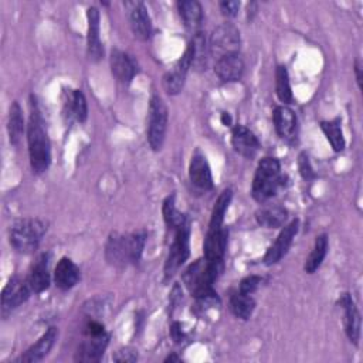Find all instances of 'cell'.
I'll return each mask as SVG.
<instances>
[{"mask_svg":"<svg viewBox=\"0 0 363 363\" xmlns=\"http://www.w3.org/2000/svg\"><path fill=\"white\" fill-rule=\"evenodd\" d=\"M79 279V269L78 267L67 257L61 258L54 269V282L55 285L62 289H71Z\"/></svg>","mask_w":363,"mask_h":363,"instance_id":"22","label":"cell"},{"mask_svg":"<svg viewBox=\"0 0 363 363\" xmlns=\"http://www.w3.org/2000/svg\"><path fill=\"white\" fill-rule=\"evenodd\" d=\"M214 72L224 82L238 81L244 74V61L240 54H230L221 57L216 60Z\"/></svg>","mask_w":363,"mask_h":363,"instance_id":"19","label":"cell"},{"mask_svg":"<svg viewBox=\"0 0 363 363\" xmlns=\"http://www.w3.org/2000/svg\"><path fill=\"white\" fill-rule=\"evenodd\" d=\"M170 332H172V336H173V339H174L176 342H180V340H182V329H180V323H179V322H174V323L172 325Z\"/></svg>","mask_w":363,"mask_h":363,"instance_id":"40","label":"cell"},{"mask_svg":"<svg viewBox=\"0 0 363 363\" xmlns=\"http://www.w3.org/2000/svg\"><path fill=\"white\" fill-rule=\"evenodd\" d=\"M7 130H9V138L11 145H18L24 132V118H23V111L17 101H14L10 106Z\"/></svg>","mask_w":363,"mask_h":363,"instance_id":"28","label":"cell"},{"mask_svg":"<svg viewBox=\"0 0 363 363\" xmlns=\"http://www.w3.org/2000/svg\"><path fill=\"white\" fill-rule=\"evenodd\" d=\"M111 69L115 78L122 84H129L138 74V65L135 60L121 50H112L111 52Z\"/></svg>","mask_w":363,"mask_h":363,"instance_id":"17","label":"cell"},{"mask_svg":"<svg viewBox=\"0 0 363 363\" xmlns=\"http://www.w3.org/2000/svg\"><path fill=\"white\" fill-rule=\"evenodd\" d=\"M179 14L184 23V26L197 33L199 27L201 26L203 21V7L199 1L196 0H182L177 3Z\"/></svg>","mask_w":363,"mask_h":363,"instance_id":"24","label":"cell"},{"mask_svg":"<svg viewBox=\"0 0 363 363\" xmlns=\"http://www.w3.org/2000/svg\"><path fill=\"white\" fill-rule=\"evenodd\" d=\"M123 4L129 14V23L133 35L140 41L149 40L152 35V21L146 6L142 1H125Z\"/></svg>","mask_w":363,"mask_h":363,"instance_id":"11","label":"cell"},{"mask_svg":"<svg viewBox=\"0 0 363 363\" xmlns=\"http://www.w3.org/2000/svg\"><path fill=\"white\" fill-rule=\"evenodd\" d=\"M285 177L281 174V164L275 157H264L259 160L252 180L251 194L258 203H264L277 194L284 186Z\"/></svg>","mask_w":363,"mask_h":363,"instance_id":"4","label":"cell"},{"mask_svg":"<svg viewBox=\"0 0 363 363\" xmlns=\"http://www.w3.org/2000/svg\"><path fill=\"white\" fill-rule=\"evenodd\" d=\"M241 37L240 30L231 23H223L217 26L208 38L210 55L216 60L230 55L238 54Z\"/></svg>","mask_w":363,"mask_h":363,"instance_id":"9","label":"cell"},{"mask_svg":"<svg viewBox=\"0 0 363 363\" xmlns=\"http://www.w3.org/2000/svg\"><path fill=\"white\" fill-rule=\"evenodd\" d=\"M261 282H262V278H261V277H258V275H248V277H245L244 279H241L238 291L251 295V294H254V292L258 289V286L261 285Z\"/></svg>","mask_w":363,"mask_h":363,"instance_id":"36","label":"cell"},{"mask_svg":"<svg viewBox=\"0 0 363 363\" xmlns=\"http://www.w3.org/2000/svg\"><path fill=\"white\" fill-rule=\"evenodd\" d=\"M33 289L27 281V278H20V277H13L9 279L6 286L3 288L1 292V312L6 316L10 313L13 309L18 308L21 303H24Z\"/></svg>","mask_w":363,"mask_h":363,"instance_id":"10","label":"cell"},{"mask_svg":"<svg viewBox=\"0 0 363 363\" xmlns=\"http://www.w3.org/2000/svg\"><path fill=\"white\" fill-rule=\"evenodd\" d=\"M173 240L166 257L164 262V277L172 278L179 268L184 264V261L189 258L190 254V223L189 220L174 228L173 231Z\"/></svg>","mask_w":363,"mask_h":363,"instance_id":"7","label":"cell"},{"mask_svg":"<svg viewBox=\"0 0 363 363\" xmlns=\"http://www.w3.org/2000/svg\"><path fill=\"white\" fill-rule=\"evenodd\" d=\"M186 71L179 68L177 65L173 67L172 71L166 72L163 77V88L169 95H177L184 85L186 81Z\"/></svg>","mask_w":363,"mask_h":363,"instance_id":"35","label":"cell"},{"mask_svg":"<svg viewBox=\"0 0 363 363\" xmlns=\"http://www.w3.org/2000/svg\"><path fill=\"white\" fill-rule=\"evenodd\" d=\"M58 336V330L57 328H50L31 347H28L24 354H21L18 357L17 362H23V363H35L43 360L48 352L51 350V347L55 343V339Z\"/></svg>","mask_w":363,"mask_h":363,"instance_id":"21","label":"cell"},{"mask_svg":"<svg viewBox=\"0 0 363 363\" xmlns=\"http://www.w3.org/2000/svg\"><path fill=\"white\" fill-rule=\"evenodd\" d=\"M191 45H193V62L191 65L197 71H204L208 64V57L210 55V48H208V40L204 35V33L197 31L194 33L191 38Z\"/></svg>","mask_w":363,"mask_h":363,"instance_id":"26","label":"cell"},{"mask_svg":"<svg viewBox=\"0 0 363 363\" xmlns=\"http://www.w3.org/2000/svg\"><path fill=\"white\" fill-rule=\"evenodd\" d=\"M228 233L224 228L207 230L204 240V258L210 262H224Z\"/></svg>","mask_w":363,"mask_h":363,"instance_id":"16","label":"cell"},{"mask_svg":"<svg viewBox=\"0 0 363 363\" xmlns=\"http://www.w3.org/2000/svg\"><path fill=\"white\" fill-rule=\"evenodd\" d=\"M238 9H240V1H221L220 3V10L227 17H234L238 13Z\"/></svg>","mask_w":363,"mask_h":363,"instance_id":"38","label":"cell"},{"mask_svg":"<svg viewBox=\"0 0 363 363\" xmlns=\"http://www.w3.org/2000/svg\"><path fill=\"white\" fill-rule=\"evenodd\" d=\"M230 122H231L230 115L228 113H223V123L227 126V125H230Z\"/></svg>","mask_w":363,"mask_h":363,"instance_id":"42","label":"cell"},{"mask_svg":"<svg viewBox=\"0 0 363 363\" xmlns=\"http://www.w3.org/2000/svg\"><path fill=\"white\" fill-rule=\"evenodd\" d=\"M88 20V35H86V51L92 61H99L104 57V47L99 38V11L96 7L86 10Z\"/></svg>","mask_w":363,"mask_h":363,"instance_id":"15","label":"cell"},{"mask_svg":"<svg viewBox=\"0 0 363 363\" xmlns=\"http://www.w3.org/2000/svg\"><path fill=\"white\" fill-rule=\"evenodd\" d=\"M272 119H274V126L277 133L286 140H291L296 136V130H298V119L295 112L285 106H275L274 113H272Z\"/></svg>","mask_w":363,"mask_h":363,"instance_id":"20","label":"cell"},{"mask_svg":"<svg viewBox=\"0 0 363 363\" xmlns=\"http://www.w3.org/2000/svg\"><path fill=\"white\" fill-rule=\"evenodd\" d=\"M113 360L115 362H136L138 360V353L133 349H130V347L119 349L113 354Z\"/></svg>","mask_w":363,"mask_h":363,"instance_id":"37","label":"cell"},{"mask_svg":"<svg viewBox=\"0 0 363 363\" xmlns=\"http://www.w3.org/2000/svg\"><path fill=\"white\" fill-rule=\"evenodd\" d=\"M224 269V262H210L206 258L196 259L183 272L182 279L191 296L201 298L213 294V284Z\"/></svg>","mask_w":363,"mask_h":363,"instance_id":"3","label":"cell"},{"mask_svg":"<svg viewBox=\"0 0 363 363\" xmlns=\"http://www.w3.org/2000/svg\"><path fill=\"white\" fill-rule=\"evenodd\" d=\"M189 177H190V182L201 190H210L213 187V176H211L210 164L204 153H201L199 149L191 156L190 166H189Z\"/></svg>","mask_w":363,"mask_h":363,"instance_id":"14","label":"cell"},{"mask_svg":"<svg viewBox=\"0 0 363 363\" xmlns=\"http://www.w3.org/2000/svg\"><path fill=\"white\" fill-rule=\"evenodd\" d=\"M45 230V224L38 218H20L10 227V244L18 252H33L38 247Z\"/></svg>","mask_w":363,"mask_h":363,"instance_id":"5","label":"cell"},{"mask_svg":"<svg viewBox=\"0 0 363 363\" xmlns=\"http://www.w3.org/2000/svg\"><path fill=\"white\" fill-rule=\"evenodd\" d=\"M179 360H180V357H177L176 354H170L164 359V362H179Z\"/></svg>","mask_w":363,"mask_h":363,"instance_id":"43","label":"cell"},{"mask_svg":"<svg viewBox=\"0 0 363 363\" xmlns=\"http://www.w3.org/2000/svg\"><path fill=\"white\" fill-rule=\"evenodd\" d=\"M231 145L237 153L248 159L254 157L259 149V142L257 136L242 125H237L233 128Z\"/></svg>","mask_w":363,"mask_h":363,"instance_id":"18","label":"cell"},{"mask_svg":"<svg viewBox=\"0 0 363 363\" xmlns=\"http://www.w3.org/2000/svg\"><path fill=\"white\" fill-rule=\"evenodd\" d=\"M146 235L145 233H112L106 241V261L115 267H126L140 259Z\"/></svg>","mask_w":363,"mask_h":363,"instance_id":"2","label":"cell"},{"mask_svg":"<svg viewBox=\"0 0 363 363\" xmlns=\"http://www.w3.org/2000/svg\"><path fill=\"white\" fill-rule=\"evenodd\" d=\"M167 108L159 95H153L147 113V142L153 150H160L167 129Z\"/></svg>","mask_w":363,"mask_h":363,"instance_id":"8","label":"cell"},{"mask_svg":"<svg viewBox=\"0 0 363 363\" xmlns=\"http://www.w3.org/2000/svg\"><path fill=\"white\" fill-rule=\"evenodd\" d=\"M230 308L237 318L245 320L250 319V316L252 315L255 309V301L251 295L237 291L230 298Z\"/></svg>","mask_w":363,"mask_h":363,"instance_id":"29","label":"cell"},{"mask_svg":"<svg viewBox=\"0 0 363 363\" xmlns=\"http://www.w3.org/2000/svg\"><path fill=\"white\" fill-rule=\"evenodd\" d=\"M27 143L33 172H45L51 163V146L43 116L34 99H31V113L27 125Z\"/></svg>","mask_w":363,"mask_h":363,"instance_id":"1","label":"cell"},{"mask_svg":"<svg viewBox=\"0 0 363 363\" xmlns=\"http://www.w3.org/2000/svg\"><path fill=\"white\" fill-rule=\"evenodd\" d=\"M326 252H328V237H326V234H320L316 237L313 248H312L309 257L306 258V262L303 267L305 271L308 274H313L322 265V262L326 257Z\"/></svg>","mask_w":363,"mask_h":363,"instance_id":"30","label":"cell"},{"mask_svg":"<svg viewBox=\"0 0 363 363\" xmlns=\"http://www.w3.org/2000/svg\"><path fill=\"white\" fill-rule=\"evenodd\" d=\"M298 227H299V221L295 218L292 220L288 225H285L282 228V231L278 234L277 240L274 241V244L268 248L265 257H264V262L267 265H272L277 264L278 261L282 259V257L288 252L296 233H298Z\"/></svg>","mask_w":363,"mask_h":363,"instance_id":"12","label":"cell"},{"mask_svg":"<svg viewBox=\"0 0 363 363\" xmlns=\"http://www.w3.org/2000/svg\"><path fill=\"white\" fill-rule=\"evenodd\" d=\"M339 303L343 309V325L345 332L349 337V340L354 345L359 343L360 339V313L359 309L350 296V294H342L339 298Z\"/></svg>","mask_w":363,"mask_h":363,"instance_id":"13","label":"cell"},{"mask_svg":"<svg viewBox=\"0 0 363 363\" xmlns=\"http://www.w3.org/2000/svg\"><path fill=\"white\" fill-rule=\"evenodd\" d=\"M27 281L33 289V292L40 294L45 291L50 285V272H48V255L43 254L35 264L31 267Z\"/></svg>","mask_w":363,"mask_h":363,"instance_id":"23","label":"cell"},{"mask_svg":"<svg viewBox=\"0 0 363 363\" xmlns=\"http://www.w3.org/2000/svg\"><path fill=\"white\" fill-rule=\"evenodd\" d=\"M163 218H164V223H166V225L170 231H173L174 228H177L179 225H182L183 223H186L189 220L186 214L180 213L176 208L174 194L166 197V200L163 201Z\"/></svg>","mask_w":363,"mask_h":363,"instance_id":"33","label":"cell"},{"mask_svg":"<svg viewBox=\"0 0 363 363\" xmlns=\"http://www.w3.org/2000/svg\"><path fill=\"white\" fill-rule=\"evenodd\" d=\"M288 217V211L281 206H269L259 208L255 213V220L261 227L265 228H278L281 227Z\"/></svg>","mask_w":363,"mask_h":363,"instance_id":"25","label":"cell"},{"mask_svg":"<svg viewBox=\"0 0 363 363\" xmlns=\"http://www.w3.org/2000/svg\"><path fill=\"white\" fill-rule=\"evenodd\" d=\"M320 129L323 130L326 139L329 140L335 152H342L345 149V138L339 118L320 122Z\"/></svg>","mask_w":363,"mask_h":363,"instance_id":"32","label":"cell"},{"mask_svg":"<svg viewBox=\"0 0 363 363\" xmlns=\"http://www.w3.org/2000/svg\"><path fill=\"white\" fill-rule=\"evenodd\" d=\"M275 91L278 99L285 105L292 102V91L289 84L288 71L284 65H278L275 69Z\"/></svg>","mask_w":363,"mask_h":363,"instance_id":"34","label":"cell"},{"mask_svg":"<svg viewBox=\"0 0 363 363\" xmlns=\"http://www.w3.org/2000/svg\"><path fill=\"white\" fill-rule=\"evenodd\" d=\"M64 105H65V115H68L69 119H75L79 123L85 122L88 115V106H86V99L79 89H74Z\"/></svg>","mask_w":363,"mask_h":363,"instance_id":"27","label":"cell"},{"mask_svg":"<svg viewBox=\"0 0 363 363\" xmlns=\"http://www.w3.org/2000/svg\"><path fill=\"white\" fill-rule=\"evenodd\" d=\"M354 71H356V79H357L359 86H360V85H362V75H360L362 64H360V61H359V60H357V61H356V64H354Z\"/></svg>","mask_w":363,"mask_h":363,"instance_id":"41","label":"cell"},{"mask_svg":"<svg viewBox=\"0 0 363 363\" xmlns=\"http://www.w3.org/2000/svg\"><path fill=\"white\" fill-rule=\"evenodd\" d=\"M299 170H301V174L303 176V179H311L313 177V170L309 164V160H308V156L305 153H302L299 156Z\"/></svg>","mask_w":363,"mask_h":363,"instance_id":"39","label":"cell"},{"mask_svg":"<svg viewBox=\"0 0 363 363\" xmlns=\"http://www.w3.org/2000/svg\"><path fill=\"white\" fill-rule=\"evenodd\" d=\"M85 339L78 347L75 359L79 362H98L109 342V335L105 332L104 325L91 320L84 329Z\"/></svg>","mask_w":363,"mask_h":363,"instance_id":"6","label":"cell"},{"mask_svg":"<svg viewBox=\"0 0 363 363\" xmlns=\"http://www.w3.org/2000/svg\"><path fill=\"white\" fill-rule=\"evenodd\" d=\"M231 197H233V191L231 189H224L221 191V194L218 196L214 207H213V211H211V217H210V223H208V230H218V228H223V223H224V216H225V211L230 206V201H231Z\"/></svg>","mask_w":363,"mask_h":363,"instance_id":"31","label":"cell"}]
</instances>
